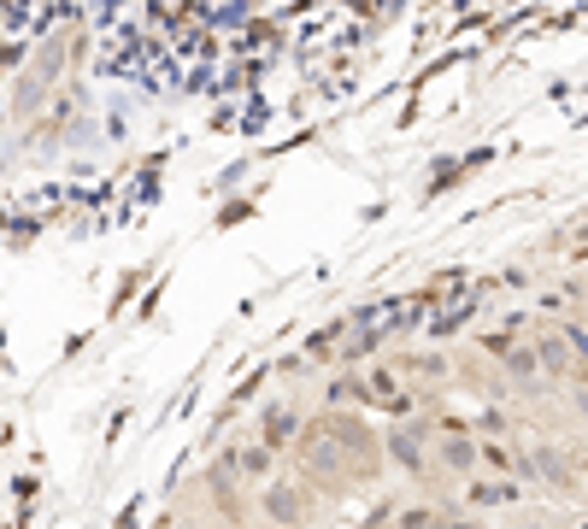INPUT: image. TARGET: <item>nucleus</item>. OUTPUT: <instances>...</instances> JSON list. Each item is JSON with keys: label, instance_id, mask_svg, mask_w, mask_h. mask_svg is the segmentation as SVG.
<instances>
[{"label": "nucleus", "instance_id": "obj_1", "mask_svg": "<svg viewBox=\"0 0 588 529\" xmlns=\"http://www.w3.org/2000/svg\"><path fill=\"white\" fill-rule=\"evenodd\" d=\"M294 459H301V476H313V488H324V494H348L353 483H366V476L353 471V459L341 453L336 441L318 430V423L294 441Z\"/></svg>", "mask_w": 588, "mask_h": 529}, {"label": "nucleus", "instance_id": "obj_2", "mask_svg": "<svg viewBox=\"0 0 588 529\" xmlns=\"http://www.w3.org/2000/svg\"><path fill=\"white\" fill-rule=\"evenodd\" d=\"M318 430L353 459V471H359V476H371V471H377V459H383V436H377L359 412H324V418H318Z\"/></svg>", "mask_w": 588, "mask_h": 529}, {"label": "nucleus", "instance_id": "obj_3", "mask_svg": "<svg viewBox=\"0 0 588 529\" xmlns=\"http://www.w3.org/2000/svg\"><path fill=\"white\" fill-rule=\"evenodd\" d=\"M259 511H265L276 529H306L313 524V488L288 483V476H271V483L259 488Z\"/></svg>", "mask_w": 588, "mask_h": 529}, {"label": "nucleus", "instance_id": "obj_4", "mask_svg": "<svg viewBox=\"0 0 588 529\" xmlns=\"http://www.w3.org/2000/svg\"><path fill=\"white\" fill-rule=\"evenodd\" d=\"M424 436H429V423H389V430H383V459L406 476V483H429Z\"/></svg>", "mask_w": 588, "mask_h": 529}, {"label": "nucleus", "instance_id": "obj_5", "mask_svg": "<svg viewBox=\"0 0 588 529\" xmlns=\"http://www.w3.org/2000/svg\"><path fill=\"white\" fill-rule=\"evenodd\" d=\"M436 430H442V441H436V465H442L447 476H477V465H482V448H477L471 423L447 418V423H436Z\"/></svg>", "mask_w": 588, "mask_h": 529}, {"label": "nucleus", "instance_id": "obj_6", "mask_svg": "<svg viewBox=\"0 0 588 529\" xmlns=\"http://www.w3.org/2000/svg\"><path fill=\"white\" fill-rule=\"evenodd\" d=\"M306 430V418H301V406L294 400H265V412H259V441L276 453V448H294Z\"/></svg>", "mask_w": 588, "mask_h": 529}, {"label": "nucleus", "instance_id": "obj_7", "mask_svg": "<svg viewBox=\"0 0 588 529\" xmlns=\"http://www.w3.org/2000/svg\"><path fill=\"white\" fill-rule=\"evenodd\" d=\"M524 476H530V483H547L553 494H577V483H570V465H565L559 448H535V453L524 459Z\"/></svg>", "mask_w": 588, "mask_h": 529}, {"label": "nucleus", "instance_id": "obj_8", "mask_svg": "<svg viewBox=\"0 0 588 529\" xmlns=\"http://www.w3.org/2000/svg\"><path fill=\"white\" fill-rule=\"evenodd\" d=\"M530 348H535V360H542V377H553V383H565L570 371H577V360H570L565 335H559V323L542 330V335H530Z\"/></svg>", "mask_w": 588, "mask_h": 529}, {"label": "nucleus", "instance_id": "obj_9", "mask_svg": "<svg viewBox=\"0 0 588 529\" xmlns=\"http://www.w3.org/2000/svg\"><path fill=\"white\" fill-rule=\"evenodd\" d=\"M224 459H230V471H236V476H248V483H259V488L271 483V465H276V453L265 448V441H248V448H230Z\"/></svg>", "mask_w": 588, "mask_h": 529}, {"label": "nucleus", "instance_id": "obj_10", "mask_svg": "<svg viewBox=\"0 0 588 529\" xmlns=\"http://www.w3.org/2000/svg\"><path fill=\"white\" fill-rule=\"evenodd\" d=\"M500 377L518 383V388H535V383H542V360H535L530 341H512V353L500 360Z\"/></svg>", "mask_w": 588, "mask_h": 529}, {"label": "nucleus", "instance_id": "obj_11", "mask_svg": "<svg viewBox=\"0 0 588 529\" xmlns=\"http://www.w3.org/2000/svg\"><path fill=\"white\" fill-rule=\"evenodd\" d=\"M559 335H565L570 360H577V365L588 371V323H582V318H570V323H559Z\"/></svg>", "mask_w": 588, "mask_h": 529}, {"label": "nucleus", "instance_id": "obj_12", "mask_svg": "<svg viewBox=\"0 0 588 529\" xmlns=\"http://www.w3.org/2000/svg\"><path fill=\"white\" fill-rule=\"evenodd\" d=\"M436 529H482L477 518H436Z\"/></svg>", "mask_w": 588, "mask_h": 529}, {"label": "nucleus", "instance_id": "obj_13", "mask_svg": "<svg viewBox=\"0 0 588 529\" xmlns=\"http://www.w3.org/2000/svg\"><path fill=\"white\" fill-rule=\"evenodd\" d=\"M512 524H518V529H547L542 518H512Z\"/></svg>", "mask_w": 588, "mask_h": 529}, {"label": "nucleus", "instance_id": "obj_14", "mask_svg": "<svg viewBox=\"0 0 588 529\" xmlns=\"http://www.w3.org/2000/svg\"><path fill=\"white\" fill-rule=\"evenodd\" d=\"M213 529H248V524H241V518H224V524H213Z\"/></svg>", "mask_w": 588, "mask_h": 529}]
</instances>
